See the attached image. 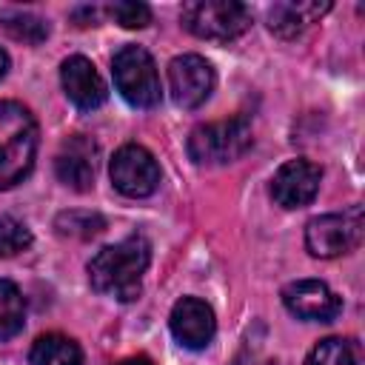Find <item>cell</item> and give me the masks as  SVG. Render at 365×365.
I'll return each mask as SVG.
<instances>
[{
	"instance_id": "5b68a950",
	"label": "cell",
	"mask_w": 365,
	"mask_h": 365,
	"mask_svg": "<svg viewBox=\"0 0 365 365\" xmlns=\"http://www.w3.org/2000/svg\"><path fill=\"white\" fill-rule=\"evenodd\" d=\"M180 20L194 37L228 43L248 31L251 11L245 3L237 0H191L182 6Z\"/></svg>"
},
{
	"instance_id": "7402d4cb",
	"label": "cell",
	"mask_w": 365,
	"mask_h": 365,
	"mask_svg": "<svg viewBox=\"0 0 365 365\" xmlns=\"http://www.w3.org/2000/svg\"><path fill=\"white\" fill-rule=\"evenodd\" d=\"M231 365H277V362L268 359V356H262V354H257V351H242Z\"/></svg>"
},
{
	"instance_id": "6da1fadb",
	"label": "cell",
	"mask_w": 365,
	"mask_h": 365,
	"mask_svg": "<svg viewBox=\"0 0 365 365\" xmlns=\"http://www.w3.org/2000/svg\"><path fill=\"white\" fill-rule=\"evenodd\" d=\"M151 262V242L143 234H131L114 245L100 248L88 262V282L97 294L134 302L143 294V274Z\"/></svg>"
},
{
	"instance_id": "2e32d148",
	"label": "cell",
	"mask_w": 365,
	"mask_h": 365,
	"mask_svg": "<svg viewBox=\"0 0 365 365\" xmlns=\"http://www.w3.org/2000/svg\"><path fill=\"white\" fill-rule=\"evenodd\" d=\"M26 322V299L11 279H0V342L11 339L23 331Z\"/></svg>"
},
{
	"instance_id": "9a60e30c",
	"label": "cell",
	"mask_w": 365,
	"mask_h": 365,
	"mask_svg": "<svg viewBox=\"0 0 365 365\" xmlns=\"http://www.w3.org/2000/svg\"><path fill=\"white\" fill-rule=\"evenodd\" d=\"M31 365H83V351L71 336L43 334L29 351Z\"/></svg>"
},
{
	"instance_id": "3957f363",
	"label": "cell",
	"mask_w": 365,
	"mask_h": 365,
	"mask_svg": "<svg viewBox=\"0 0 365 365\" xmlns=\"http://www.w3.org/2000/svg\"><path fill=\"white\" fill-rule=\"evenodd\" d=\"M251 123L245 117L202 123L188 134V157L197 165H225L251 148Z\"/></svg>"
},
{
	"instance_id": "e0dca14e",
	"label": "cell",
	"mask_w": 365,
	"mask_h": 365,
	"mask_svg": "<svg viewBox=\"0 0 365 365\" xmlns=\"http://www.w3.org/2000/svg\"><path fill=\"white\" fill-rule=\"evenodd\" d=\"M0 29L17 40V43H26V46H37L48 37V23L31 11H6L0 14Z\"/></svg>"
},
{
	"instance_id": "cb8c5ba5",
	"label": "cell",
	"mask_w": 365,
	"mask_h": 365,
	"mask_svg": "<svg viewBox=\"0 0 365 365\" xmlns=\"http://www.w3.org/2000/svg\"><path fill=\"white\" fill-rule=\"evenodd\" d=\"M6 71H9V54L0 48V80L6 77Z\"/></svg>"
},
{
	"instance_id": "ac0fdd59",
	"label": "cell",
	"mask_w": 365,
	"mask_h": 365,
	"mask_svg": "<svg viewBox=\"0 0 365 365\" xmlns=\"http://www.w3.org/2000/svg\"><path fill=\"white\" fill-rule=\"evenodd\" d=\"M54 228L60 237H74V240H91L97 234L106 231V220L97 211H83V208H71V211H60L54 217Z\"/></svg>"
},
{
	"instance_id": "8fae6325",
	"label": "cell",
	"mask_w": 365,
	"mask_h": 365,
	"mask_svg": "<svg viewBox=\"0 0 365 365\" xmlns=\"http://www.w3.org/2000/svg\"><path fill=\"white\" fill-rule=\"evenodd\" d=\"M168 325H171L174 339L182 348H191V351L205 348L214 339V334H217L214 311L200 297H182L180 302H174L171 317H168Z\"/></svg>"
},
{
	"instance_id": "603a6c76",
	"label": "cell",
	"mask_w": 365,
	"mask_h": 365,
	"mask_svg": "<svg viewBox=\"0 0 365 365\" xmlns=\"http://www.w3.org/2000/svg\"><path fill=\"white\" fill-rule=\"evenodd\" d=\"M114 365H154V362H151L148 356H143V354H140V356H128V359H120V362H114Z\"/></svg>"
},
{
	"instance_id": "ba28073f",
	"label": "cell",
	"mask_w": 365,
	"mask_h": 365,
	"mask_svg": "<svg viewBox=\"0 0 365 365\" xmlns=\"http://www.w3.org/2000/svg\"><path fill=\"white\" fill-rule=\"evenodd\" d=\"M217 74L200 54H180L168 63V91L180 108H200L214 91Z\"/></svg>"
},
{
	"instance_id": "d6986e66",
	"label": "cell",
	"mask_w": 365,
	"mask_h": 365,
	"mask_svg": "<svg viewBox=\"0 0 365 365\" xmlns=\"http://www.w3.org/2000/svg\"><path fill=\"white\" fill-rule=\"evenodd\" d=\"M305 365H356V354H354V345L348 339L328 336V339H319L308 351Z\"/></svg>"
},
{
	"instance_id": "277c9868",
	"label": "cell",
	"mask_w": 365,
	"mask_h": 365,
	"mask_svg": "<svg viewBox=\"0 0 365 365\" xmlns=\"http://www.w3.org/2000/svg\"><path fill=\"white\" fill-rule=\"evenodd\" d=\"M111 74L114 86L123 94V100L134 108H154L163 100L160 77L154 57L143 46H123L111 57Z\"/></svg>"
},
{
	"instance_id": "9c48e42d",
	"label": "cell",
	"mask_w": 365,
	"mask_h": 365,
	"mask_svg": "<svg viewBox=\"0 0 365 365\" xmlns=\"http://www.w3.org/2000/svg\"><path fill=\"white\" fill-rule=\"evenodd\" d=\"M97 160H100V148L88 134H71L60 143L57 157H54V171L57 180L63 185H68L71 191H91L94 177H97Z\"/></svg>"
},
{
	"instance_id": "7c38bea8",
	"label": "cell",
	"mask_w": 365,
	"mask_h": 365,
	"mask_svg": "<svg viewBox=\"0 0 365 365\" xmlns=\"http://www.w3.org/2000/svg\"><path fill=\"white\" fill-rule=\"evenodd\" d=\"M319 180H322L319 165L308 160H288L279 165V171L271 180V197L282 208H302L317 197Z\"/></svg>"
},
{
	"instance_id": "ffe728a7",
	"label": "cell",
	"mask_w": 365,
	"mask_h": 365,
	"mask_svg": "<svg viewBox=\"0 0 365 365\" xmlns=\"http://www.w3.org/2000/svg\"><path fill=\"white\" fill-rule=\"evenodd\" d=\"M31 245V231L17 217H0V257H14Z\"/></svg>"
},
{
	"instance_id": "44dd1931",
	"label": "cell",
	"mask_w": 365,
	"mask_h": 365,
	"mask_svg": "<svg viewBox=\"0 0 365 365\" xmlns=\"http://www.w3.org/2000/svg\"><path fill=\"white\" fill-rule=\"evenodd\" d=\"M108 14L114 17V23H120L123 29H145L151 23V9L145 3L137 0H120L108 6Z\"/></svg>"
},
{
	"instance_id": "4fadbf2b",
	"label": "cell",
	"mask_w": 365,
	"mask_h": 365,
	"mask_svg": "<svg viewBox=\"0 0 365 365\" xmlns=\"http://www.w3.org/2000/svg\"><path fill=\"white\" fill-rule=\"evenodd\" d=\"M60 83L66 97L80 108V111H94L106 103L108 91L106 83L100 77V71L94 68V63L83 54H74L68 60H63L60 66Z\"/></svg>"
},
{
	"instance_id": "52a82bcc",
	"label": "cell",
	"mask_w": 365,
	"mask_h": 365,
	"mask_svg": "<svg viewBox=\"0 0 365 365\" xmlns=\"http://www.w3.org/2000/svg\"><path fill=\"white\" fill-rule=\"evenodd\" d=\"M108 177L114 182V188L123 197H148L157 191L160 185V165L154 160V154L137 143H128L123 148H117V154L111 157L108 165Z\"/></svg>"
},
{
	"instance_id": "5bb4252c",
	"label": "cell",
	"mask_w": 365,
	"mask_h": 365,
	"mask_svg": "<svg viewBox=\"0 0 365 365\" xmlns=\"http://www.w3.org/2000/svg\"><path fill=\"white\" fill-rule=\"evenodd\" d=\"M325 11H331V3L328 0H285V3H274L268 9V29L282 37V40H291L297 34H302L311 23H317Z\"/></svg>"
},
{
	"instance_id": "8992f818",
	"label": "cell",
	"mask_w": 365,
	"mask_h": 365,
	"mask_svg": "<svg viewBox=\"0 0 365 365\" xmlns=\"http://www.w3.org/2000/svg\"><path fill=\"white\" fill-rule=\"evenodd\" d=\"M362 240V208L354 205L342 214H319L305 225V248L314 257H339L356 248Z\"/></svg>"
},
{
	"instance_id": "7a4b0ae2",
	"label": "cell",
	"mask_w": 365,
	"mask_h": 365,
	"mask_svg": "<svg viewBox=\"0 0 365 365\" xmlns=\"http://www.w3.org/2000/svg\"><path fill=\"white\" fill-rule=\"evenodd\" d=\"M37 157V120L14 100H0V191L29 177Z\"/></svg>"
},
{
	"instance_id": "30bf717a",
	"label": "cell",
	"mask_w": 365,
	"mask_h": 365,
	"mask_svg": "<svg viewBox=\"0 0 365 365\" xmlns=\"http://www.w3.org/2000/svg\"><path fill=\"white\" fill-rule=\"evenodd\" d=\"M282 305L308 322H331L342 311V299L319 279H297L282 288Z\"/></svg>"
}]
</instances>
